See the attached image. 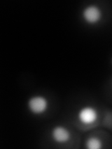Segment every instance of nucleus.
Listing matches in <instances>:
<instances>
[{
	"label": "nucleus",
	"instance_id": "f03ea898",
	"mask_svg": "<svg viewBox=\"0 0 112 149\" xmlns=\"http://www.w3.org/2000/svg\"><path fill=\"white\" fill-rule=\"evenodd\" d=\"M82 18L85 22L90 25L97 24L101 21L103 13L101 8L94 4L88 5L82 10Z\"/></svg>",
	"mask_w": 112,
	"mask_h": 149
},
{
	"label": "nucleus",
	"instance_id": "7ed1b4c3",
	"mask_svg": "<svg viewBox=\"0 0 112 149\" xmlns=\"http://www.w3.org/2000/svg\"><path fill=\"white\" fill-rule=\"evenodd\" d=\"M77 118L83 125H92L98 119V111L91 105L83 106L78 111Z\"/></svg>",
	"mask_w": 112,
	"mask_h": 149
},
{
	"label": "nucleus",
	"instance_id": "20e7f679",
	"mask_svg": "<svg viewBox=\"0 0 112 149\" xmlns=\"http://www.w3.org/2000/svg\"><path fill=\"white\" fill-rule=\"evenodd\" d=\"M50 134L53 141L58 143H65L71 139V133H70L69 130L62 125L54 126L51 130Z\"/></svg>",
	"mask_w": 112,
	"mask_h": 149
},
{
	"label": "nucleus",
	"instance_id": "39448f33",
	"mask_svg": "<svg viewBox=\"0 0 112 149\" xmlns=\"http://www.w3.org/2000/svg\"><path fill=\"white\" fill-rule=\"evenodd\" d=\"M85 146L88 149H100L102 148V141L98 137L91 136L86 140Z\"/></svg>",
	"mask_w": 112,
	"mask_h": 149
},
{
	"label": "nucleus",
	"instance_id": "f257e3e1",
	"mask_svg": "<svg viewBox=\"0 0 112 149\" xmlns=\"http://www.w3.org/2000/svg\"><path fill=\"white\" fill-rule=\"evenodd\" d=\"M27 108L33 115H43L49 108V101L42 95H33L27 101Z\"/></svg>",
	"mask_w": 112,
	"mask_h": 149
}]
</instances>
